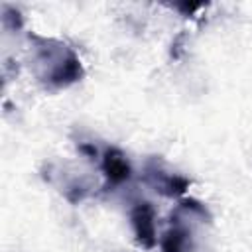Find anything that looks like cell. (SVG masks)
I'll return each mask as SVG.
<instances>
[{
	"label": "cell",
	"mask_w": 252,
	"mask_h": 252,
	"mask_svg": "<svg viewBox=\"0 0 252 252\" xmlns=\"http://www.w3.org/2000/svg\"><path fill=\"white\" fill-rule=\"evenodd\" d=\"M37 37V35H35ZM35 45V65L37 77L51 89H67L83 79V65L75 51L55 39L37 37Z\"/></svg>",
	"instance_id": "obj_1"
},
{
	"label": "cell",
	"mask_w": 252,
	"mask_h": 252,
	"mask_svg": "<svg viewBox=\"0 0 252 252\" xmlns=\"http://www.w3.org/2000/svg\"><path fill=\"white\" fill-rule=\"evenodd\" d=\"M130 224L136 236L138 246L144 250H152L158 246V232H156V213L150 203H138L130 211Z\"/></svg>",
	"instance_id": "obj_2"
},
{
	"label": "cell",
	"mask_w": 252,
	"mask_h": 252,
	"mask_svg": "<svg viewBox=\"0 0 252 252\" xmlns=\"http://www.w3.org/2000/svg\"><path fill=\"white\" fill-rule=\"evenodd\" d=\"M144 177H146V181H148L159 195H163V197H179V195H183V193L189 189V185H191V181H189L187 177L177 175V173H165V171H161L154 161L146 165V175H144Z\"/></svg>",
	"instance_id": "obj_3"
},
{
	"label": "cell",
	"mask_w": 252,
	"mask_h": 252,
	"mask_svg": "<svg viewBox=\"0 0 252 252\" xmlns=\"http://www.w3.org/2000/svg\"><path fill=\"white\" fill-rule=\"evenodd\" d=\"M161 252H191L193 250V228L183 222L181 215L175 211L171 217V226L159 238Z\"/></svg>",
	"instance_id": "obj_4"
},
{
	"label": "cell",
	"mask_w": 252,
	"mask_h": 252,
	"mask_svg": "<svg viewBox=\"0 0 252 252\" xmlns=\"http://www.w3.org/2000/svg\"><path fill=\"white\" fill-rule=\"evenodd\" d=\"M102 173L106 177V183L116 187L130 179L132 167H130L126 156L118 148H108L102 156Z\"/></svg>",
	"instance_id": "obj_5"
}]
</instances>
